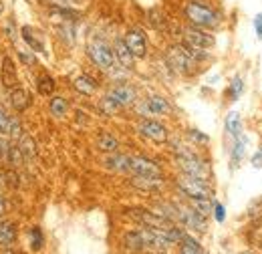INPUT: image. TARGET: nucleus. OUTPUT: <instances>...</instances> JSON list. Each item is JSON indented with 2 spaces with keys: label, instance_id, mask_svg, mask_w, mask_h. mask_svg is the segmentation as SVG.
<instances>
[{
  "label": "nucleus",
  "instance_id": "nucleus-29",
  "mask_svg": "<svg viewBox=\"0 0 262 254\" xmlns=\"http://www.w3.org/2000/svg\"><path fill=\"white\" fill-rule=\"evenodd\" d=\"M125 244L129 246L131 250H143V248H145L139 232H129V234L125 236Z\"/></svg>",
  "mask_w": 262,
  "mask_h": 254
},
{
  "label": "nucleus",
  "instance_id": "nucleus-34",
  "mask_svg": "<svg viewBox=\"0 0 262 254\" xmlns=\"http://www.w3.org/2000/svg\"><path fill=\"white\" fill-rule=\"evenodd\" d=\"M8 137L10 139H20L23 137V127H20V123L16 121V119H10V131H8Z\"/></svg>",
  "mask_w": 262,
  "mask_h": 254
},
{
  "label": "nucleus",
  "instance_id": "nucleus-33",
  "mask_svg": "<svg viewBox=\"0 0 262 254\" xmlns=\"http://www.w3.org/2000/svg\"><path fill=\"white\" fill-rule=\"evenodd\" d=\"M8 131H10V117H8L6 111L0 107V135H6V137H8Z\"/></svg>",
  "mask_w": 262,
  "mask_h": 254
},
{
  "label": "nucleus",
  "instance_id": "nucleus-38",
  "mask_svg": "<svg viewBox=\"0 0 262 254\" xmlns=\"http://www.w3.org/2000/svg\"><path fill=\"white\" fill-rule=\"evenodd\" d=\"M4 31H6V36H10L12 40L16 38V31H14V23H12V20H8V25H6V29H4Z\"/></svg>",
  "mask_w": 262,
  "mask_h": 254
},
{
  "label": "nucleus",
  "instance_id": "nucleus-42",
  "mask_svg": "<svg viewBox=\"0 0 262 254\" xmlns=\"http://www.w3.org/2000/svg\"><path fill=\"white\" fill-rule=\"evenodd\" d=\"M252 163H254V165H258V167H262V152H258V154L252 158Z\"/></svg>",
  "mask_w": 262,
  "mask_h": 254
},
{
  "label": "nucleus",
  "instance_id": "nucleus-2",
  "mask_svg": "<svg viewBox=\"0 0 262 254\" xmlns=\"http://www.w3.org/2000/svg\"><path fill=\"white\" fill-rule=\"evenodd\" d=\"M87 53H89L91 61L97 65L99 69H103V71H111V69H113L115 53H113V49H111L103 38H93V40H89Z\"/></svg>",
  "mask_w": 262,
  "mask_h": 254
},
{
  "label": "nucleus",
  "instance_id": "nucleus-39",
  "mask_svg": "<svg viewBox=\"0 0 262 254\" xmlns=\"http://www.w3.org/2000/svg\"><path fill=\"white\" fill-rule=\"evenodd\" d=\"M190 137H192V139H196V141H208V135L200 133V131H196V129H192V131H190Z\"/></svg>",
  "mask_w": 262,
  "mask_h": 254
},
{
  "label": "nucleus",
  "instance_id": "nucleus-26",
  "mask_svg": "<svg viewBox=\"0 0 262 254\" xmlns=\"http://www.w3.org/2000/svg\"><path fill=\"white\" fill-rule=\"evenodd\" d=\"M18 141H20V147H18V150L23 152L25 158H34V156H36V145H34V141L29 135H23Z\"/></svg>",
  "mask_w": 262,
  "mask_h": 254
},
{
  "label": "nucleus",
  "instance_id": "nucleus-25",
  "mask_svg": "<svg viewBox=\"0 0 262 254\" xmlns=\"http://www.w3.org/2000/svg\"><path fill=\"white\" fill-rule=\"evenodd\" d=\"M192 200V208L200 212L202 216H208L210 212H212V202H210V198H190Z\"/></svg>",
  "mask_w": 262,
  "mask_h": 254
},
{
  "label": "nucleus",
  "instance_id": "nucleus-6",
  "mask_svg": "<svg viewBox=\"0 0 262 254\" xmlns=\"http://www.w3.org/2000/svg\"><path fill=\"white\" fill-rule=\"evenodd\" d=\"M214 36L210 32H206L204 29H196V27H190L184 31V45L188 47H194V49H210L214 47Z\"/></svg>",
  "mask_w": 262,
  "mask_h": 254
},
{
  "label": "nucleus",
  "instance_id": "nucleus-4",
  "mask_svg": "<svg viewBox=\"0 0 262 254\" xmlns=\"http://www.w3.org/2000/svg\"><path fill=\"white\" fill-rule=\"evenodd\" d=\"M167 63L178 73H192V67L196 65V61L188 55L184 45H173L167 49Z\"/></svg>",
  "mask_w": 262,
  "mask_h": 254
},
{
  "label": "nucleus",
  "instance_id": "nucleus-43",
  "mask_svg": "<svg viewBox=\"0 0 262 254\" xmlns=\"http://www.w3.org/2000/svg\"><path fill=\"white\" fill-rule=\"evenodd\" d=\"M4 212H6V202H4V198L0 196V216H2Z\"/></svg>",
  "mask_w": 262,
  "mask_h": 254
},
{
  "label": "nucleus",
  "instance_id": "nucleus-12",
  "mask_svg": "<svg viewBox=\"0 0 262 254\" xmlns=\"http://www.w3.org/2000/svg\"><path fill=\"white\" fill-rule=\"evenodd\" d=\"M107 97H111L119 107H127V105H131V103L135 101L137 93H135V89L129 87V85H117V87H113V89L109 91Z\"/></svg>",
  "mask_w": 262,
  "mask_h": 254
},
{
  "label": "nucleus",
  "instance_id": "nucleus-30",
  "mask_svg": "<svg viewBox=\"0 0 262 254\" xmlns=\"http://www.w3.org/2000/svg\"><path fill=\"white\" fill-rule=\"evenodd\" d=\"M99 109H101L105 115H113V113L119 109V105H117L111 97H103V99L99 101Z\"/></svg>",
  "mask_w": 262,
  "mask_h": 254
},
{
  "label": "nucleus",
  "instance_id": "nucleus-1",
  "mask_svg": "<svg viewBox=\"0 0 262 254\" xmlns=\"http://www.w3.org/2000/svg\"><path fill=\"white\" fill-rule=\"evenodd\" d=\"M184 12H186V18L196 29H214L220 23V16L210 6L202 4V2H188Z\"/></svg>",
  "mask_w": 262,
  "mask_h": 254
},
{
  "label": "nucleus",
  "instance_id": "nucleus-14",
  "mask_svg": "<svg viewBox=\"0 0 262 254\" xmlns=\"http://www.w3.org/2000/svg\"><path fill=\"white\" fill-rule=\"evenodd\" d=\"M113 53H115V59L119 61L121 67H125V69H133V55H131V51L127 49V45L119 38V40H115V47H113Z\"/></svg>",
  "mask_w": 262,
  "mask_h": 254
},
{
  "label": "nucleus",
  "instance_id": "nucleus-23",
  "mask_svg": "<svg viewBox=\"0 0 262 254\" xmlns=\"http://www.w3.org/2000/svg\"><path fill=\"white\" fill-rule=\"evenodd\" d=\"M97 145L103 152H117V147H119L117 139H115L113 135H109V133H99Z\"/></svg>",
  "mask_w": 262,
  "mask_h": 254
},
{
  "label": "nucleus",
  "instance_id": "nucleus-41",
  "mask_svg": "<svg viewBox=\"0 0 262 254\" xmlns=\"http://www.w3.org/2000/svg\"><path fill=\"white\" fill-rule=\"evenodd\" d=\"M8 147H10V145H8V141H4V139L0 137V159L6 158V154H8Z\"/></svg>",
  "mask_w": 262,
  "mask_h": 254
},
{
  "label": "nucleus",
  "instance_id": "nucleus-19",
  "mask_svg": "<svg viewBox=\"0 0 262 254\" xmlns=\"http://www.w3.org/2000/svg\"><path fill=\"white\" fill-rule=\"evenodd\" d=\"M105 165L109 170H115V172H131V158H127V156H113V158H107Z\"/></svg>",
  "mask_w": 262,
  "mask_h": 254
},
{
  "label": "nucleus",
  "instance_id": "nucleus-16",
  "mask_svg": "<svg viewBox=\"0 0 262 254\" xmlns=\"http://www.w3.org/2000/svg\"><path fill=\"white\" fill-rule=\"evenodd\" d=\"M2 81L6 87H16L18 83V77H16V69L10 57H4L2 59Z\"/></svg>",
  "mask_w": 262,
  "mask_h": 254
},
{
  "label": "nucleus",
  "instance_id": "nucleus-10",
  "mask_svg": "<svg viewBox=\"0 0 262 254\" xmlns=\"http://www.w3.org/2000/svg\"><path fill=\"white\" fill-rule=\"evenodd\" d=\"M139 133L145 135V137H149V139H154V141H158V143L167 141L165 127L162 123H158V121H151V119H145V121L139 123Z\"/></svg>",
  "mask_w": 262,
  "mask_h": 254
},
{
  "label": "nucleus",
  "instance_id": "nucleus-27",
  "mask_svg": "<svg viewBox=\"0 0 262 254\" xmlns=\"http://www.w3.org/2000/svg\"><path fill=\"white\" fill-rule=\"evenodd\" d=\"M6 159H8V163H12V167H18V165L25 163V156H23V152H20L16 145H10V147H8Z\"/></svg>",
  "mask_w": 262,
  "mask_h": 254
},
{
  "label": "nucleus",
  "instance_id": "nucleus-15",
  "mask_svg": "<svg viewBox=\"0 0 262 254\" xmlns=\"http://www.w3.org/2000/svg\"><path fill=\"white\" fill-rule=\"evenodd\" d=\"M145 109H147V113H151V115H167V113L171 111L169 103L160 95L149 97L147 103H145Z\"/></svg>",
  "mask_w": 262,
  "mask_h": 254
},
{
  "label": "nucleus",
  "instance_id": "nucleus-22",
  "mask_svg": "<svg viewBox=\"0 0 262 254\" xmlns=\"http://www.w3.org/2000/svg\"><path fill=\"white\" fill-rule=\"evenodd\" d=\"M16 240V228L12 222H2L0 224V242L2 244H12Z\"/></svg>",
  "mask_w": 262,
  "mask_h": 254
},
{
  "label": "nucleus",
  "instance_id": "nucleus-44",
  "mask_svg": "<svg viewBox=\"0 0 262 254\" xmlns=\"http://www.w3.org/2000/svg\"><path fill=\"white\" fill-rule=\"evenodd\" d=\"M260 152H262V147H260Z\"/></svg>",
  "mask_w": 262,
  "mask_h": 254
},
{
  "label": "nucleus",
  "instance_id": "nucleus-37",
  "mask_svg": "<svg viewBox=\"0 0 262 254\" xmlns=\"http://www.w3.org/2000/svg\"><path fill=\"white\" fill-rule=\"evenodd\" d=\"M214 212H216V220H218V222H224V218H226L224 206H222V204H216V206H214Z\"/></svg>",
  "mask_w": 262,
  "mask_h": 254
},
{
  "label": "nucleus",
  "instance_id": "nucleus-18",
  "mask_svg": "<svg viewBox=\"0 0 262 254\" xmlns=\"http://www.w3.org/2000/svg\"><path fill=\"white\" fill-rule=\"evenodd\" d=\"M20 34H23L25 43H27L33 51H42V38H40V34L34 31L33 27H25V29L20 31Z\"/></svg>",
  "mask_w": 262,
  "mask_h": 254
},
{
  "label": "nucleus",
  "instance_id": "nucleus-35",
  "mask_svg": "<svg viewBox=\"0 0 262 254\" xmlns=\"http://www.w3.org/2000/svg\"><path fill=\"white\" fill-rule=\"evenodd\" d=\"M31 244H33L34 250L42 248V232H40V228H33L31 230Z\"/></svg>",
  "mask_w": 262,
  "mask_h": 254
},
{
  "label": "nucleus",
  "instance_id": "nucleus-40",
  "mask_svg": "<svg viewBox=\"0 0 262 254\" xmlns=\"http://www.w3.org/2000/svg\"><path fill=\"white\" fill-rule=\"evenodd\" d=\"M254 29H256V34L262 38V12L256 14V18H254Z\"/></svg>",
  "mask_w": 262,
  "mask_h": 254
},
{
  "label": "nucleus",
  "instance_id": "nucleus-17",
  "mask_svg": "<svg viewBox=\"0 0 262 254\" xmlns=\"http://www.w3.org/2000/svg\"><path fill=\"white\" fill-rule=\"evenodd\" d=\"M75 89L83 95H93L97 91V81L89 75H81V77L75 79Z\"/></svg>",
  "mask_w": 262,
  "mask_h": 254
},
{
  "label": "nucleus",
  "instance_id": "nucleus-31",
  "mask_svg": "<svg viewBox=\"0 0 262 254\" xmlns=\"http://www.w3.org/2000/svg\"><path fill=\"white\" fill-rule=\"evenodd\" d=\"M242 91H244V83H242V79H240V77H236V79L230 83L228 97L232 99V101H236L238 97L242 95Z\"/></svg>",
  "mask_w": 262,
  "mask_h": 254
},
{
  "label": "nucleus",
  "instance_id": "nucleus-36",
  "mask_svg": "<svg viewBox=\"0 0 262 254\" xmlns=\"http://www.w3.org/2000/svg\"><path fill=\"white\" fill-rule=\"evenodd\" d=\"M18 59L27 65V67H34L36 65V59H34V55L31 51H18Z\"/></svg>",
  "mask_w": 262,
  "mask_h": 254
},
{
  "label": "nucleus",
  "instance_id": "nucleus-20",
  "mask_svg": "<svg viewBox=\"0 0 262 254\" xmlns=\"http://www.w3.org/2000/svg\"><path fill=\"white\" fill-rule=\"evenodd\" d=\"M226 131H228L230 135H234V137H240V133H242V119H240V115L236 113V111H232L228 113V117H226Z\"/></svg>",
  "mask_w": 262,
  "mask_h": 254
},
{
  "label": "nucleus",
  "instance_id": "nucleus-7",
  "mask_svg": "<svg viewBox=\"0 0 262 254\" xmlns=\"http://www.w3.org/2000/svg\"><path fill=\"white\" fill-rule=\"evenodd\" d=\"M131 172H135L139 178L162 180V170H160V165L147 158H131Z\"/></svg>",
  "mask_w": 262,
  "mask_h": 254
},
{
  "label": "nucleus",
  "instance_id": "nucleus-24",
  "mask_svg": "<svg viewBox=\"0 0 262 254\" xmlns=\"http://www.w3.org/2000/svg\"><path fill=\"white\" fill-rule=\"evenodd\" d=\"M180 254H204V250H202V246L198 244L194 238H190V236L184 234L182 246H180Z\"/></svg>",
  "mask_w": 262,
  "mask_h": 254
},
{
  "label": "nucleus",
  "instance_id": "nucleus-21",
  "mask_svg": "<svg viewBox=\"0 0 262 254\" xmlns=\"http://www.w3.org/2000/svg\"><path fill=\"white\" fill-rule=\"evenodd\" d=\"M36 87H38V93H40V95H51V93L55 91V81H53L51 75L40 73L38 79H36Z\"/></svg>",
  "mask_w": 262,
  "mask_h": 254
},
{
  "label": "nucleus",
  "instance_id": "nucleus-28",
  "mask_svg": "<svg viewBox=\"0 0 262 254\" xmlns=\"http://www.w3.org/2000/svg\"><path fill=\"white\" fill-rule=\"evenodd\" d=\"M51 113L55 117H63L67 113V101L63 97H53L51 99Z\"/></svg>",
  "mask_w": 262,
  "mask_h": 254
},
{
  "label": "nucleus",
  "instance_id": "nucleus-32",
  "mask_svg": "<svg viewBox=\"0 0 262 254\" xmlns=\"http://www.w3.org/2000/svg\"><path fill=\"white\" fill-rule=\"evenodd\" d=\"M244 150H246V139H240V137H238V141H236V145H234V152H232V163H234V165L242 159Z\"/></svg>",
  "mask_w": 262,
  "mask_h": 254
},
{
  "label": "nucleus",
  "instance_id": "nucleus-13",
  "mask_svg": "<svg viewBox=\"0 0 262 254\" xmlns=\"http://www.w3.org/2000/svg\"><path fill=\"white\" fill-rule=\"evenodd\" d=\"M10 105H12L16 111L29 109V107H31V93H29L27 89H23V87L12 89V93H10Z\"/></svg>",
  "mask_w": 262,
  "mask_h": 254
},
{
  "label": "nucleus",
  "instance_id": "nucleus-5",
  "mask_svg": "<svg viewBox=\"0 0 262 254\" xmlns=\"http://www.w3.org/2000/svg\"><path fill=\"white\" fill-rule=\"evenodd\" d=\"M178 188L184 192L188 198H210L212 196V190L206 184V180L194 178V176H186V174L178 180Z\"/></svg>",
  "mask_w": 262,
  "mask_h": 254
},
{
  "label": "nucleus",
  "instance_id": "nucleus-8",
  "mask_svg": "<svg viewBox=\"0 0 262 254\" xmlns=\"http://www.w3.org/2000/svg\"><path fill=\"white\" fill-rule=\"evenodd\" d=\"M131 216L137 222L143 224L145 228H154V230H164V228L171 226V222L167 218L160 216L158 212H149V210H131Z\"/></svg>",
  "mask_w": 262,
  "mask_h": 254
},
{
  "label": "nucleus",
  "instance_id": "nucleus-3",
  "mask_svg": "<svg viewBox=\"0 0 262 254\" xmlns=\"http://www.w3.org/2000/svg\"><path fill=\"white\" fill-rule=\"evenodd\" d=\"M178 163L186 176H194V178H202V180L208 178V165L198 158L196 154H192L188 150H178Z\"/></svg>",
  "mask_w": 262,
  "mask_h": 254
},
{
  "label": "nucleus",
  "instance_id": "nucleus-9",
  "mask_svg": "<svg viewBox=\"0 0 262 254\" xmlns=\"http://www.w3.org/2000/svg\"><path fill=\"white\" fill-rule=\"evenodd\" d=\"M123 43L127 45V49L131 51L133 57L143 59V57L147 55V40H145V34L139 31V29H131V31H127L125 38H123Z\"/></svg>",
  "mask_w": 262,
  "mask_h": 254
},
{
  "label": "nucleus",
  "instance_id": "nucleus-11",
  "mask_svg": "<svg viewBox=\"0 0 262 254\" xmlns=\"http://www.w3.org/2000/svg\"><path fill=\"white\" fill-rule=\"evenodd\" d=\"M180 220L186 224V226L198 230V232H206V228H208L206 216H202L194 208H182V210H180Z\"/></svg>",
  "mask_w": 262,
  "mask_h": 254
}]
</instances>
